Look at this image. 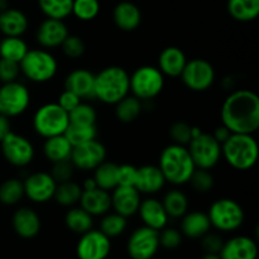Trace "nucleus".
I'll list each match as a JSON object with an SVG mask.
<instances>
[{"instance_id": "48", "label": "nucleus", "mask_w": 259, "mask_h": 259, "mask_svg": "<svg viewBox=\"0 0 259 259\" xmlns=\"http://www.w3.org/2000/svg\"><path fill=\"white\" fill-rule=\"evenodd\" d=\"M20 67L19 63L14 61L0 58V82L7 83L17 81L19 77Z\"/></svg>"}, {"instance_id": "11", "label": "nucleus", "mask_w": 259, "mask_h": 259, "mask_svg": "<svg viewBox=\"0 0 259 259\" xmlns=\"http://www.w3.org/2000/svg\"><path fill=\"white\" fill-rule=\"evenodd\" d=\"M215 68L204 58H194L187 61L181 73V80L189 90L202 93L209 90L215 82Z\"/></svg>"}, {"instance_id": "4", "label": "nucleus", "mask_w": 259, "mask_h": 259, "mask_svg": "<svg viewBox=\"0 0 259 259\" xmlns=\"http://www.w3.org/2000/svg\"><path fill=\"white\" fill-rule=\"evenodd\" d=\"M129 73L120 66H109L95 75L94 98L108 105H115L129 95Z\"/></svg>"}, {"instance_id": "1", "label": "nucleus", "mask_w": 259, "mask_h": 259, "mask_svg": "<svg viewBox=\"0 0 259 259\" xmlns=\"http://www.w3.org/2000/svg\"><path fill=\"white\" fill-rule=\"evenodd\" d=\"M222 124L232 133L254 134L259 128V98L248 89L233 91L220 110Z\"/></svg>"}, {"instance_id": "17", "label": "nucleus", "mask_w": 259, "mask_h": 259, "mask_svg": "<svg viewBox=\"0 0 259 259\" xmlns=\"http://www.w3.org/2000/svg\"><path fill=\"white\" fill-rule=\"evenodd\" d=\"M111 209L124 218H131L138 212L142 197L141 192L133 186H116L110 194Z\"/></svg>"}, {"instance_id": "12", "label": "nucleus", "mask_w": 259, "mask_h": 259, "mask_svg": "<svg viewBox=\"0 0 259 259\" xmlns=\"http://www.w3.org/2000/svg\"><path fill=\"white\" fill-rule=\"evenodd\" d=\"M2 153L7 162L15 167H27L34 158V147L27 137L10 132L0 142Z\"/></svg>"}, {"instance_id": "37", "label": "nucleus", "mask_w": 259, "mask_h": 259, "mask_svg": "<svg viewBox=\"0 0 259 259\" xmlns=\"http://www.w3.org/2000/svg\"><path fill=\"white\" fill-rule=\"evenodd\" d=\"M73 0H38L43 14L51 19L65 20L72 14Z\"/></svg>"}, {"instance_id": "27", "label": "nucleus", "mask_w": 259, "mask_h": 259, "mask_svg": "<svg viewBox=\"0 0 259 259\" xmlns=\"http://www.w3.org/2000/svg\"><path fill=\"white\" fill-rule=\"evenodd\" d=\"M29 27L28 18L22 10L7 8L0 12V32L5 37H22Z\"/></svg>"}, {"instance_id": "45", "label": "nucleus", "mask_w": 259, "mask_h": 259, "mask_svg": "<svg viewBox=\"0 0 259 259\" xmlns=\"http://www.w3.org/2000/svg\"><path fill=\"white\" fill-rule=\"evenodd\" d=\"M191 129L192 126L185 121H175L169 128V137L174 141V143L187 146L192 139Z\"/></svg>"}, {"instance_id": "10", "label": "nucleus", "mask_w": 259, "mask_h": 259, "mask_svg": "<svg viewBox=\"0 0 259 259\" xmlns=\"http://www.w3.org/2000/svg\"><path fill=\"white\" fill-rule=\"evenodd\" d=\"M30 93L19 81L0 85V114L8 118L19 116L29 108Z\"/></svg>"}, {"instance_id": "51", "label": "nucleus", "mask_w": 259, "mask_h": 259, "mask_svg": "<svg viewBox=\"0 0 259 259\" xmlns=\"http://www.w3.org/2000/svg\"><path fill=\"white\" fill-rule=\"evenodd\" d=\"M81 101H82V99H81L80 96H77L75 93H72V91L70 90H66L65 89V90L61 93V95L58 96L57 104L63 109V110L70 113V111L73 110Z\"/></svg>"}, {"instance_id": "36", "label": "nucleus", "mask_w": 259, "mask_h": 259, "mask_svg": "<svg viewBox=\"0 0 259 259\" xmlns=\"http://www.w3.org/2000/svg\"><path fill=\"white\" fill-rule=\"evenodd\" d=\"M81 195H82V187L73 182L72 180H70V181L57 184V189H56L53 199L61 206L72 207L80 202Z\"/></svg>"}, {"instance_id": "5", "label": "nucleus", "mask_w": 259, "mask_h": 259, "mask_svg": "<svg viewBox=\"0 0 259 259\" xmlns=\"http://www.w3.org/2000/svg\"><path fill=\"white\" fill-rule=\"evenodd\" d=\"M20 72L29 81L45 83L52 80L58 71V62L55 56L45 48L28 50L27 55L19 62Z\"/></svg>"}, {"instance_id": "7", "label": "nucleus", "mask_w": 259, "mask_h": 259, "mask_svg": "<svg viewBox=\"0 0 259 259\" xmlns=\"http://www.w3.org/2000/svg\"><path fill=\"white\" fill-rule=\"evenodd\" d=\"M68 124V113L57 103H48L39 106L33 115V129L45 139L65 134Z\"/></svg>"}, {"instance_id": "28", "label": "nucleus", "mask_w": 259, "mask_h": 259, "mask_svg": "<svg viewBox=\"0 0 259 259\" xmlns=\"http://www.w3.org/2000/svg\"><path fill=\"white\" fill-rule=\"evenodd\" d=\"M181 219L182 235L190 239H200L211 229V224L206 212L187 211Z\"/></svg>"}, {"instance_id": "41", "label": "nucleus", "mask_w": 259, "mask_h": 259, "mask_svg": "<svg viewBox=\"0 0 259 259\" xmlns=\"http://www.w3.org/2000/svg\"><path fill=\"white\" fill-rule=\"evenodd\" d=\"M100 13L99 0H73L72 14L82 22L94 20Z\"/></svg>"}, {"instance_id": "16", "label": "nucleus", "mask_w": 259, "mask_h": 259, "mask_svg": "<svg viewBox=\"0 0 259 259\" xmlns=\"http://www.w3.org/2000/svg\"><path fill=\"white\" fill-rule=\"evenodd\" d=\"M105 146L98 139H93L90 142L73 147L71 153V162L75 168L81 171H94L96 167L104 161H106Z\"/></svg>"}, {"instance_id": "30", "label": "nucleus", "mask_w": 259, "mask_h": 259, "mask_svg": "<svg viewBox=\"0 0 259 259\" xmlns=\"http://www.w3.org/2000/svg\"><path fill=\"white\" fill-rule=\"evenodd\" d=\"M227 7L230 17L238 22H252L259 15V0H228Z\"/></svg>"}, {"instance_id": "21", "label": "nucleus", "mask_w": 259, "mask_h": 259, "mask_svg": "<svg viewBox=\"0 0 259 259\" xmlns=\"http://www.w3.org/2000/svg\"><path fill=\"white\" fill-rule=\"evenodd\" d=\"M138 214L143 225L158 230V232L167 227L169 219L163 205H162V201H159L156 197H148L146 200H142Z\"/></svg>"}, {"instance_id": "13", "label": "nucleus", "mask_w": 259, "mask_h": 259, "mask_svg": "<svg viewBox=\"0 0 259 259\" xmlns=\"http://www.w3.org/2000/svg\"><path fill=\"white\" fill-rule=\"evenodd\" d=\"M159 248V232L146 225L137 228L126 242V252L132 259H152Z\"/></svg>"}, {"instance_id": "25", "label": "nucleus", "mask_w": 259, "mask_h": 259, "mask_svg": "<svg viewBox=\"0 0 259 259\" xmlns=\"http://www.w3.org/2000/svg\"><path fill=\"white\" fill-rule=\"evenodd\" d=\"M78 204L93 217H103L111 209L110 192L99 189V187L94 190H88V191L82 190V195H81Z\"/></svg>"}, {"instance_id": "18", "label": "nucleus", "mask_w": 259, "mask_h": 259, "mask_svg": "<svg viewBox=\"0 0 259 259\" xmlns=\"http://www.w3.org/2000/svg\"><path fill=\"white\" fill-rule=\"evenodd\" d=\"M68 34H70L68 27L63 20L47 18L38 27L35 38L40 47L45 50H52V48L61 47Z\"/></svg>"}, {"instance_id": "9", "label": "nucleus", "mask_w": 259, "mask_h": 259, "mask_svg": "<svg viewBox=\"0 0 259 259\" xmlns=\"http://www.w3.org/2000/svg\"><path fill=\"white\" fill-rule=\"evenodd\" d=\"M187 146L196 168L211 169L222 159V144L212 134L201 133L192 138Z\"/></svg>"}, {"instance_id": "42", "label": "nucleus", "mask_w": 259, "mask_h": 259, "mask_svg": "<svg viewBox=\"0 0 259 259\" xmlns=\"http://www.w3.org/2000/svg\"><path fill=\"white\" fill-rule=\"evenodd\" d=\"M70 123L75 124H86V125H96L98 120V113L95 108L88 103L81 101L73 110L68 113Z\"/></svg>"}, {"instance_id": "38", "label": "nucleus", "mask_w": 259, "mask_h": 259, "mask_svg": "<svg viewBox=\"0 0 259 259\" xmlns=\"http://www.w3.org/2000/svg\"><path fill=\"white\" fill-rule=\"evenodd\" d=\"M65 137L72 144V147L80 146V144L86 143V142L96 139V137H98V126L70 123L65 132Z\"/></svg>"}, {"instance_id": "8", "label": "nucleus", "mask_w": 259, "mask_h": 259, "mask_svg": "<svg viewBox=\"0 0 259 259\" xmlns=\"http://www.w3.org/2000/svg\"><path fill=\"white\" fill-rule=\"evenodd\" d=\"M163 88L164 76L156 66H141L129 75L131 93L141 101H148L157 98Z\"/></svg>"}, {"instance_id": "2", "label": "nucleus", "mask_w": 259, "mask_h": 259, "mask_svg": "<svg viewBox=\"0 0 259 259\" xmlns=\"http://www.w3.org/2000/svg\"><path fill=\"white\" fill-rule=\"evenodd\" d=\"M158 167L166 182L175 186L189 184L192 174L196 169L187 147L176 143L164 147L159 156Z\"/></svg>"}, {"instance_id": "39", "label": "nucleus", "mask_w": 259, "mask_h": 259, "mask_svg": "<svg viewBox=\"0 0 259 259\" xmlns=\"http://www.w3.org/2000/svg\"><path fill=\"white\" fill-rule=\"evenodd\" d=\"M24 197V185L19 179H8L0 185V202L8 206L17 205Z\"/></svg>"}, {"instance_id": "53", "label": "nucleus", "mask_w": 259, "mask_h": 259, "mask_svg": "<svg viewBox=\"0 0 259 259\" xmlns=\"http://www.w3.org/2000/svg\"><path fill=\"white\" fill-rule=\"evenodd\" d=\"M10 132H12V126H10L9 118L0 114V142H2V139L4 138L7 134H9Z\"/></svg>"}, {"instance_id": "32", "label": "nucleus", "mask_w": 259, "mask_h": 259, "mask_svg": "<svg viewBox=\"0 0 259 259\" xmlns=\"http://www.w3.org/2000/svg\"><path fill=\"white\" fill-rule=\"evenodd\" d=\"M65 224L71 232L81 235L93 229L94 217L89 214L88 211H85L81 206H72L66 214Z\"/></svg>"}, {"instance_id": "20", "label": "nucleus", "mask_w": 259, "mask_h": 259, "mask_svg": "<svg viewBox=\"0 0 259 259\" xmlns=\"http://www.w3.org/2000/svg\"><path fill=\"white\" fill-rule=\"evenodd\" d=\"M12 225L14 232L23 239H33L40 232V218L30 207H20L13 214Z\"/></svg>"}, {"instance_id": "43", "label": "nucleus", "mask_w": 259, "mask_h": 259, "mask_svg": "<svg viewBox=\"0 0 259 259\" xmlns=\"http://www.w3.org/2000/svg\"><path fill=\"white\" fill-rule=\"evenodd\" d=\"M189 182L191 184L192 189L200 194H206V192L211 191L214 187V177L209 169L196 168Z\"/></svg>"}, {"instance_id": "35", "label": "nucleus", "mask_w": 259, "mask_h": 259, "mask_svg": "<svg viewBox=\"0 0 259 259\" xmlns=\"http://www.w3.org/2000/svg\"><path fill=\"white\" fill-rule=\"evenodd\" d=\"M28 50L29 47L22 37H4L0 42V58L19 63Z\"/></svg>"}, {"instance_id": "15", "label": "nucleus", "mask_w": 259, "mask_h": 259, "mask_svg": "<svg viewBox=\"0 0 259 259\" xmlns=\"http://www.w3.org/2000/svg\"><path fill=\"white\" fill-rule=\"evenodd\" d=\"M23 185L24 196L34 204H46L52 200L57 189V182L51 176V174L42 171L34 172L25 177Z\"/></svg>"}, {"instance_id": "44", "label": "nucleus", "mask_w": 259, "mask_h": 259, "mask_svg": "<svg viewBox=\"0 0 259 259\" xmlns=\"http://www.w3.org/2000/svg\"><path fill=\"white\" fill-rule=\"evenodd\" d=\"M61 50L66 57L71 58V60H77L85 53L86 46L85 42L78 35L68 34L67 38L61 45Z\"/></svg>"}, {"instance_id": "40", "label": "nucleus", "mask_w": 259, "mask_h": 259, "mask_svg": "<svg viewBox=\"0 0 259 259\" xmlns=\"http://www.w3.org/2000/svg\"><path fill=\"white\" fill-rule=\"evenodd\" d=\"M126 225H128L126 218L121 217L116 212H106L105 215H103L99 230L111 239V238L120 237L125 232Z\"/></svg>"}, {"instance_id": "26", "label": "nucleus", "mask_w": 259, "mask_h": 259, "mask_svg": "<svg viewBox=\"0 0 259 259\" xmlns=\"http://www.w3.org/2000/svg\"><path fill=\"white\" fill-rule=\"evenodd\" d=\"M113 20L120 30L133 32L142 23L141 9L132 2H121L114 8Z\"/></svg>"}, {"instance_id": "29", "label": "nucleus", "mask_w": 259, "mask_h": 259, "mask_svg": "<svg viewBox=\"0 0 259 259\" xmlns=\"http://www.w3.org/2000/svg\"><path fill=\"white\" fill-rule=\"evenodd\" d=\"M72 149V144L68 142L65 134L46 138L45 144H43V153H45L46 158L52 163L70 159Z\"/></svg>"}, {"instance_id": "47", "label": "nucleus", "mask_w": 259, "mask_h": 259, "mask_svg": "<svg viewBox=\"0 0 259 259\" xmlns=\"http://www.w3.org/2000/svg\"><path fill=\"white\" fill-rule=\"evenodd\" d=\"M73 171H75V166L72 164L71 159H66V161H60L53 163L51 176L55 179L57 184H61V182L72 180Z\"/></svg>"}, {"instance_id": "23", "label": "nucleus", "mask_w": 259, "mask_h": 259, "mask_svg": "<svg viewBox=\"0 0 259 259\" xmlns=\"http://www.w3.org/2000/svg\"><path fill=\"white\" fill-rule=\"evenodd\" d=\"M95 75L86 68H76L65 78V89L75 93L81 99L94 98Z\"/></svg>"}, {"instance_id": "33", "label": "nucleus", "mask_w": 259, "mask_h": 259, "mask_svg": "<svg viewBox=\"0 0 259 259\" xmlns=\"http://www.w3.org/2000/svg\"><path fill=\"white\" fill-rule=\"evenodd\" d=\"M118 168L119 164L114 162L104 161L94 169V177L99 189L105 191H113L118 186Z\"/></svg>"}, {"instance_id": "14", "label": "nucleus", "mask_w": 259, "mask_h": 259, "mask_svg": "<svg viewBox=\"0 0 259 259\" xmlns=\"http://www.w3.org/2000/svg\"><path fill=\"white\" fill-rule=\"evenodd\" d=\"M110 250V238L100 230L90 229L81 234L76 247V254L78 259H106Z\"/></svg>"}, {"instance_id": "46", "label": "nucleus", "mask_w": 259, "mask_h": 259, "mask_svg": "<svg viewBox=\"0 0 259 259\" xmlns=\"http://www.w3.org/2000/svg\"><path fill=\"white\" fill-rule=\"evenodd\" d=\"M182 243V233L175 228H163L159 230V245L164 249H176Z\"/></svg>"}, {"instance_id": "50", "label": "nucleus", "mask_w": 259, "mask_h": 259, "mask_svg": "<svg viewBox=\"0 0 259 259\" xmlns=\"http://www.w3.org/2000/svg\"><path fill=\"white\" fill-rule=\"evenodd\" d=\"M200 239H201V247L204 252L211 253V254H219L223 248V244H224V240L222 239V237L210 232L205 234L202 238H200Z\"/></svg>"}, {"instance_id": "22", "label": "nucleus", "mask_w": 259, "mask_h": 259, "mask_svg": "<svg viewBox=\"0 0 259 259\" xmlns=\"http://www.w3.org/2000/svg\"><path fill=\"white\" fill-rule=\"evenodd\" d=\"M166 185V179L159 169L158 166L154 164H146L139 167L137 171L136 187L141 194L154 195L161 191Z\"/></svg>"}, {"instance_id": "3", "label": "nucleus", "mask_w": 259, "mask_h": 259, "mask_svg": "<svg viewBox=\"0 0 259 259\" xmlns=\"http://www.w3.org/2000/svg\"><path fill=\"white\" fill-rule=\"evenodd\" d=\"M258 156V142L253 134L232 133L222 144V157L238 171L252 169L257 163Z\"/></svg>"}, {"instance_id": "52", "label": "nucleus", "mask_w": 259, "mask_h": 259, "mask_svg": "<svg viewBox=\"0 0 259 259\" xmlns=\"http://www.w3.org/2000/svg\"><path fill=\"white\" fill-rule=\"evenodd\" d=\"M230 134H232V132H230L227 126L222 124L220 126H217V128H215L214 133H212V137H214L220 144H223L228 138H229Z\"/></svg>"}, {"instance_id": "55", "label": "nucleus", "mask_w": 259, "mask_h": 259, "mask_svg": "<svg viewBox=\"0 0 259 259\" xmlns=\"http://www.w3.org/2000/svg\"><path fill=\"white\" fill-rule=\"evenodd\" d=\"M200 259H220L219 254H211V253H205Z\"/></svg>"}, {"instance_id": "34", "label": "nucleus", "mask_w": 259, "mask_h": 259, "mask_svg": "<svg viewBox=\"0 0 259 259\" xmlns=\"http://www.w3.org/2000/svg\"><path fill=\"white\" fill-rule=\"evenodd\" d=\"M143 109V101L133 95H126L115 104V116L121 123H133L139 118Z\"/></svg>"}, {"instance_id": "56", "label": "nucleus", "mask_w": 259, "mask_h": 259, "mask_svg": "<svg viewBox=\"0 0 259 259\" xmlns=\"http://www.w3.org/2000/svg\"><path fill=\"white\" fill-rule=\"evenodd\" d=\"M8 8V2L7 0H0V12L5 10Z\"/></svg>"}, {"instance_id": "6", "label": "nucleus", "mask_w": 259, "mask_h": 259, "mask_svg": "<svg viewBox=\"0 0 259 259\" xmlns=\"http://www.w3.org/2000/svg\"><path fill=\"white\" fill-rule=\"evenodd\" d=\"M206 214L209 217L211 228L224 233L238 230L242 227L245 219L242 205L229 197L215 200L210 205L209 211Z\"/></svg>"}, {"instance_id": "49", "label": "nucleus", "mask_w": 259, "mask_h": 259, "mask_svg": "<svg viewBox=\"0 0 259 259\" xmlns=\"http://www.w3.org/2000/svg\"><path fill=\"white\" fill-rule=\"evenodd\" d=\"M137 168L133 164H120L118 168V186H133L137 180Z\"/></svg>"}, {"instance_id": "31", "label": "nucleus", "mask_w": 259, "mask_h": 259, "mask_svg": "<svg viewBox=\"0 0 259 259\" xmlns=\"http://www.w3.org/2000/svg\"><path fill=\"white\" fill-rule=\"evenodd\" d=\"M162 205L168 218H172V219H181L189 211V199L186 194L177 189L171 190L164 195Z\"/></svg>"}, {"instance_id": "24", "label": "nucleus", "mask_w": 259, "mask_h": 259, "mask_svg": "<svg viewBox=\"0 0 259 259\" xmlns=\"http://www.w3.org/2000/svg\"><path fill=\"white\" fill-rule=\"evenodd\" d=\"M187 57L184 51L175 46L166 47L158 57V68L163 76L180 77L187 63Z\"/></svg>"}, {"instance_id": "54", "label": "nucleus", "mask_w": 259, "mask_h": 259, "mask_svg": "<svg viewBox=\"0 0 259 259\" xmlns=\"http://www.w3.org/2000/svg\"><path fill=\"white\" fill-rule=\"evenodd\" d=\"M81 187H82L83 191H88V190L96 189V187H98V185H96L95 180H94L93 177H90V179H86L85 181H83L82 186H81Z\"/></svg>"}, {"instance_id": "19", "label": "nucleus", "mask_w": 259, "mask_h": 259, "mask_svg": "<svg viewBox=\"0 0 259 259\" xmlns=\"http://www.w3.org/2000/svg\"><path fill=\"white\" fill-rule=\"evenodd\" d=\"M220 259H257L258 245L247 235H237L224 242L219 253Z\"/></svg>"}]
</instances>
